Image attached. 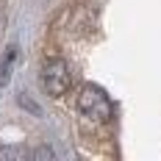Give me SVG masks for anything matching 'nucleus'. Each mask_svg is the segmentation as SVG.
Returning a JSON list of instances; mask_svg holds the SVG:
<instances>
[{
    "label": "nucleus",
    "instance_id": "nucleus-3",
    "mask_svg": "<svg viewBox=\"0 0 161 161\" xmlns=\"http://www.w3.org/2000/svg\"><path fill=\"white\" fill-rule=\"evenodd\" d=\"M17 56V47H8V56H6V61L0 67V86H6L8 83V75H11V61H14Z\"/></svg>",
    "mask_w": 161,
    "mask_h": 161
},
{
    "label": "nucleus",
    "instance_id": "nucleus-2",
    "mask_svg": "<svg viewBox=\"0 0 161 161\" xmlns=\"http://www.w3.org/2000/svg\"><path fill=\"white\" fill-rule=\"evenodd\" d=\"M69 83H72V78H69V67L64 58H50L42 67V86L50 97H61L69 89Z\"/></svg>",
    "mask_w": 161,
    "mask_h": 161
},
{
    "label": "nucleus",
    "instance_id": "nucleus-1",
    "mask_svg": "<svg viewBox=\"0 0 161 161\" xmlns=\"http://www.w3.org/2000/svg\"><path fill=\"white\" fill-rule=\"evenodd\" d=\"M78 108L80 114H86L89 119H95V122H108L114 114V106L108 95L100 89V86H92V83H86L83 89H80L78 95Z\"/></svg>",
    "mask_w": 161,
    "mask_h": 161
}]
</instances>
